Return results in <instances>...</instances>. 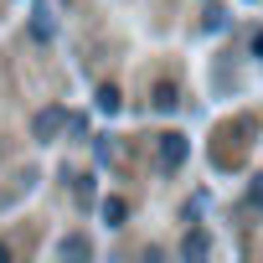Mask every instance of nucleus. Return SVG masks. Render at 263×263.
Instances as JSON below:
<instances>
[{"instance_id": "f257e3e1", "label": "nucleus", "mask_w": 263, "mask_h": 263, "mask_svg": "<svg viewBox=\"0 0 263 263\" xmlns=\"http://www.w3.org/2000/svg\"><path fill=\"white\" fill-rule=\"evenodd\" d=\"M181 160H186V140H181V135H160V165L176 171Z\"/></svg>"}, {"instance_id": "f03ea898", "label": "nucleus", "mask_w": 263, "mask_h": 263, "mask_svg": "<svg viewBox=\"0 0 263 263\" xmlns=\"http://www.w3.org/2000/svg\"><path fill=\"white\" fill-rule=\"evenodd\" d=\"M62 124H72V119H67L62 108H42V114H36V140H52Z\"/></svg>"}, {"instance_id": "7ed1b4c3", "label": "nucleus", "mask_w": 263, "mask_h": 263, "mask_svg": "<svg viewBox=\"0 0 263 263\" xmlns=\"http://www.w3.org/2000/svg\"><path fill=\"white\" fill-rule=\"evenodd\" d=\"M124 217H129V201H124V196H108V201H103V222H108V227H119Z\"/></svg>"}, {"instance_id": "20e7f679", "label": "nucleus", "mask_w": 263, "mask_h": 263, "mask_svg": "<svg viewBox=\"0 0 263 263\" xmlns=\"http://www.w3.org/2000/svg\"><path fill=\"white\" fill-rule=\"evenodd\" d=\"M176 103H181V93H176V83H160V88H155V108H160V114H171Z\"/></svg>"}, {"instance_id": "39448f33", "label": "nucleus", "mask_w": 263, "mask_h": 263, "mask_svg": "<svg viewBox=\"0 0 263 263\" xmlns=\"http://www.w3.org/2000/svg\"><path fill=\"white\" fill-rule=\"evenodd\" d=\"M98 108H103V114H119V88H114V83L98 88Z\"/></svg>"}, {"instance_id": "423d86ee", "label": "nucleus", "mask_w": 263, "mask_h": 263, "mask_svg": "<svg viewBox=\"0 0 263 263\" xmlns=\"http://www.w3.org/2000/svg\"><path fill=\"white\" fill-rule=\"evenodd\" d=\"M206 248H212V242H206V232H191V237L181 242V253H186V258H201Z\"/></svg>"}, {"instance_id": "0eeeda50", "label": "nucleus", "mask_w": 263, "mask_h": 263, "mask_svg": "<svg viewBox=\"0 0 263 263\" xmlns=\"http://www.w3.org/2000/svg\"><path fill=\"white\" fill-rule=\"evenodd\" d=\"M248 201H253V212H263V176H253V186H248Z\"/></svg>"}, {"instance_id": "6e6552de", "label": "nucleus", "mask_w": 263, "mask_h": 263, "mask_svg": "<svg viewBox=\"0 0 263 263\" xmlns=\"http://www.w3.org/2000/svg\"><path fill=\"white\" fill-rule=\"evenodd\" d=\"M62 253H72V258H83V253H88V242H83V237H67V242H62Z\"/></svg>"}, {"instance_id": "1a4fd4ad", "label": "nucleus", "mask_w": 263, "mask_h": 263, "mask_svg": "<svg viewBox=\"0 0 263 263\" xmlns=\"http://www.w3.org/2000/svg\"><path fill=\"white\" fill-rule=\"evenodd\" d=\"M253 57H258V62H263V31H258V36H253Z\"/></svg>"}]
</instances>
